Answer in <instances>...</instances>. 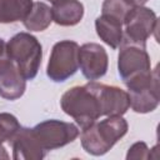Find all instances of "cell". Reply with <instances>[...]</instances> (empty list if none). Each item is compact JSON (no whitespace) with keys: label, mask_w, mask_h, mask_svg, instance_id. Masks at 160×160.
Masks as SVG:
<instances>
[{"label":"cell","mask_w":160,"mask_h":160,"mask_svg":"<svg viewBox=\"0 0 160 160\" xmlns=\"http://www.w3.org/2000/svg\"><path fill=\"white\" fill-rule=\"evenodd\" d=\"M20 129V124L10 112H0V159H8L9 155L2 146L5 141H11L16 131Z\"/></svg>","instance_id":"cell-17"},{"label":"cell","mask_w":160,"mask_h":160,"mask_svg":"<svg viewBox=\"0 0 160 160\" xmlns=\"http://www.w3.org/2000/svg\"><path fill=\"white\" fill-rule=\"evenodd\" d=\"M151 158V151L148 148V145L142 141H138L132 144L129 148V151L126 154V159H150Z\"/></svg>","instance_id":"cell-19"},{"label":"cell","mask_w":160,"mask_h":160,"mask_svg":"<svg viewBox=\"0 0 160 160\" xmlns=\"http://www.w3.org/2000/svg\"><path fill=\"white\" fill-rule=\"evenodd\" d=\"M52 21L51 8L45 2H34L30 11L22 20L24 26L30 31H44Z\"/></svg>","instance_id":"cell-15"},{"label":"cell","mask_w":160,"mask_h":160,"mask_svg":"<svg viewBox=\"0 0 160 160\" xmlns=\"http://www.w3.org/2000/svg\"><path fill=\"white\" fill-rule=\"evenodd\" d=\"M129 125L122 116H108L82 129L80 140L82 149L94 156L106 154L125 134Z\"/></svg>","instance_id":"cell-1"},{"label":"cell","mask_w":160,"mask_h":160,"mask_svg":"<svg viewBox=\"0 0 160 160\" xmlns=\"http://www.w3.org/2000/svg\"><path fill=\"white\" fill-rule=\"evenodd\" d=\"M95 29L98 36L111 49L115 50L120 46L124 35L121 21L108 15H101L95 20Z\"/></svg>","instance_id":"cell-14"},{"label":"cell","mask_w":160,"mask_h":160,"mask_svg":"<svg viewBox=\"0 0 160 160\" xmlns=\"http://www.w3.org/2000/svg\"><path fill=\"white\" fill-rule=\"evenodd\" d=\"M108 66V52L100 44L86 42L79 48V68L88 80L95 81L102 78Z\"/></svg>","instance_id":"cell-10"},{"label":"cell","mask_w":160,"mask_h":160,"mask_svg":"<svg viewBox=\"0 0 160 160\" xmlns=\"http://www.w3.org/2000/svg\"><path fill=\"white\" fill-rule=\"evenodd\" d=\"M32 0H0V22L22 21L32 6Z\"/></svg>","instance_id":"cell-16"},{"label":"cell","mask_w":160,"mask_h":160,"mask_svg":"<svg viewBox=\"0 0 160 160\" xmlns=\"http://www.w3.org/2000/svg\"><path fill=\"white\" fill-rule=\"evenodd\" d=\"M132 6H144L149 0H128Z\"/></svg>","instance_id":"cell-20"},{"label":"cell","mask_w":160,"mask_h":160,"mask_svg":"<svg viewBox=\"0 0 160 160\" xmlns=\"http://www.w3.org/2000/svg\"><path fill=\"white\" fill-rule=\"evenodd\" d=\"M25 90L26 80L10 58L5 40L0 39V96L12 101L21 98Z\"/></svg>","instance_id":"cell-8"},{"label":"cell","mask_w":160,"mask_h":160,"mask_svg":"<svg viewBox=\"0 0 160 160\" xmlns=\"http://www.w3.org/2000/svg\"><path fill=\"white\" fill-rule=\"evenodd\" d=\"M118 55V71L125 85L152 72L146 42L134 41L122 36Z\"/></svg>","instance_id":"cell-4"},{"label":"cell","mask_w":160,"mask_h":160,"mask_svg":"<svg viewBox=\"0 0 160 160\" xmlns=\"http://www.w3.org/2000/svg\"><path fill=\"white\" fill-rule=\"evenodd\" d=\"M134 6L128 0H104L101 6V15L111 16L124 24L125 18Z\"/></svg>","instance_id":"cell-18"},{"label":"cell","mask_w":160,"mask_h":160,"mask_svg":"<svg viewBox=\"0 0 160 160\" xmlns=\"http://www.w3.org/2000/svg\"><path fill=\"white\" fill-rule=\"evenodd\" d=\"M125 32L124 38L146 42L151 34L158 29V18L156 14L145 6H134L131 11L124 20Z\"/></svg>","instance_id":"cell-9"},{"label":"cell","mask_w":160,"mask_h":160,"mask_svg":"<svg viewBox=\"0 0 160 160\" xmlns=\"http://www.w3.org/2000/svg\"><path fill=\"white\" fill-rule=\"evenodd\" d=\"M130 108L138 114L154 111L160 101L159 78L155 69L150 75L136 79L126 85Z\"/></svg>","instance_id":"cell-6"},{"label":"cell","mask_w":160,"mask_h":160,"mask_svg":"<svg viewBox=\"0 0 160 160\" xmlns=\"http://www.w3.org/2000/svg\"><path fill=\"white\" fill-rule=\"evenodd\" d=\"M60 106L81 129L91 125L102 116L99 99L92 90L90 81L82 86H74L66 90L60 99Z\"/></svg>","instance_id":"cell-2"},{"label":"cell","mask_w":160,"mask_h":160,"mask_svg":"<svg viewBox=\"0 0 160 160\" xmlns=\"http://www.w3.org/2000/svg\"><path fill=\"white\" fill-rule=\"evenodd\" d=\"M6 46L24 79H35L42 58V46L39 40L30 32H18L6 42Z\"/></svg>","instance_id":"cell-3"},{"label":"cell","mask_w":160,"mask_h":160,"mask_svg":"<svg viewBox=\"0 0 160 160\" xmlns=\"http://www.w3.org/2000/svg\"><path fill=\"white\" fill-rule=\"evenodd\" d=\"M50 2H55V1H58V0H49Z\"/></svg>","instance_id":"cell-21"},{"label":"cell","mask_w":160,"mask_h":160,"mask_svg":"<svg viewBox=\"0 0 160 160\" xmlns=\"http://www.w3.org/2000/svg\"><path fill=\"white\" fill-rule=\"evenodd\" d=\"M79 44L72 40H61L52 46L46 75L54 82H64L79 69Z\"/></svg>","instance_id":"cell-5"},{"label":"cell","mask_w":160,"mask_h":160,"mask_svg":"<svg viewBox=\"0 0 160 160\" xmlns=\"http://www.w3.org/2000/svg\"><path fill=\"white\" fill-rule=\"evenodd\" d=\"M52 21L61 26H74L84 16V5L79 0H58L51 8Z\"/></svg>","instance_id":"cell-13"},{"label":"cell","mask_w":160,"mask_h":160,"mask_svg":"<svg viewBox=\"0 0 160 160\" xmlns=\"http://www.w3.org/2000/svg\"><path fill=\"white\" fill-rule=\"evenodd\" d=\"M90 85L99 99L102 116H122L129 110L130 101L128 91L96 81H90Z\"/></svg>","instance_id":"cell-11"},{"label":"cell","mask_w":160,"mask_h":160,"mask_svg":"<svg viewBox=\"0 0 160 160\" xmlns=\"http://www.w3.org/2000/svg\"><path fill=\"white\" fill-rule=\"evenodd\" d=\"M32 129L41 148L48 152L72 142L79 136V128L72 122L50 119L39 122Z\"/></svg>","instance_id":"cell-7"},{"label":"cell","mask_w":160,"mask_h":160,"mask_svg":"<svg viewBox=\"0 0 160 160\" xmlns=\"http://www.w3.org/2000/svg\"><path fill=\"white\" fill-rule=\"evenodd\" d=\"M10 142L15 160H41L46 156V151L41 148L31 128L20 126Z\"/></svg>","instance_id":"cell-12"}]
</instances>
